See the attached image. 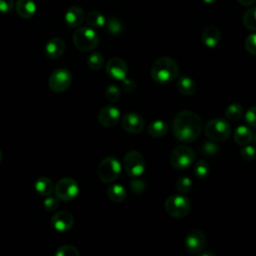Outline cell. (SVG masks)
<instances>
[{
	"mask_svg": "<svg viewBox=\"0 0 256 256\" xmlns=\"http://www.w3.org/2000/svg\"><path fill=\"white\" fill-rule=\"evenodd\" d=\"M179 66L177 62L167 56L158 58L151 67V77L159 84H166L178 76Z\"/></svg>",
	"mask_w": 256,
	"mask_h": 256,
	"instance_id": "2",
	"label": "cell"
},
{
	"mask_svg": "<svg viewBox=\"0 0 256 256\" xmlns=\"http://www.w3.org/2000/svg\"><path fill=\"white\" fill-rule=\"evenodd\" d=\"M202 1L206 4H212V3H215L217 0H202Z\"/></svg>",
	"mask_w": 256,
	"mask_h": 256,
	"instance_id": "44",
	"label": "cell"
},
{
	"mask_svg": "<svg viewBox=\"0 0 256 256\" xmlns=\"http://www.w3.org/2000/svg\"><path fill=\"white\" fill-rule=\"evenodd\" d=\"M65 51V42L60 37H53L45 45V55L49 59H57Z\"/></svg>",
	"mask_w": 256,
	"mask_h": 256,
	"instance_id": "17",
	"label": "cell"
},
{
	"mask_svg": "<svg viewBox=\"0 0 256 256\" xmlns=\"http://www.w3.org/2000/svg\"><path fill=\"white\" fill-rule=\"evenodd\" d=\"M219 152V146L214 141L204 142L201 146V153L207 157L215 156Z\"/></svg>",
	"mask_w": 256,
	"mask_h": 256,
	"instance_id": "31",
	"label": "cell"
},
{
	"mask_svg": "<svg viewBox=\"0 0 256 256\" xmlns=\"http://www.w3.org/2000/svg\"><path fill=\"white\" fill-rule=\"evenodd\" d=\"M243 25L251 30V31H256V7L248 8L244 14H243Z\"/></svg>",
	"mask_w": 256,
	"mask_h": 256,
	"instance_id": "28",
	"label": "cell"
},
{
	"mask_svg": "<svg viewBox=\"0 0 256 256\" xmlns=\"http://www.w3.org/2000/svg\"><path fill=\"white\" fill-rule=\"evenodd\" d=\"M87 65L91 70H99L104 65V57L99 52H94L90 54L87 58Z\"/></svg>",
	"mask_w": 256,
	"mask_h": 256,
	"instance_id": "29",
	"label": "cell"
},
{
	"mask_svg": "<svg viewBox=\"0 0 256 256\" xmlns=\"http://www.w3.org/2000/svg\"><path fill=\"white\" fill-rule=\"evenodd\" d=\"M244 46L248 53L256 56V33H252L247 36L244 42Z\"/></svg>",
	"mask_w": 256,
	"mask_h": 256,
	"instance_id": "35",
	"label": "cell"
},
{
	"mask_svg": "<svg viewBox=\"0 0 256 256\" xmlns=\"http://www.w3.org/2000/svg\"><path fill=\"white\" fill-rule=\"evenodd\" d=\"M73 43L80 51H91L98 46L99 36L93 28L89 26H82L73 33Z\"/></svg>",
	"mask_w": 256,
	"mask_h": 256,
	"instance_id": "3",
	"label": "cell"
},
{
	"mask_svg": "<svg viewBox=\"0 0 256 256\" xmlns=\"http://www.w3.org/2000/svg\"><path fill=\"white\" fill-rule=\"evenodd\" d=\"M241 158L245 161H252L256 157V149L251 145H245L240 151Z\"/></svg>",
	"mask_w": 256,
	"mask_h": 256,
	"instance_id": "34",
	"label": "cell"
},
{
	"mask_svg": "<svg viewBox=\"0 0 256 256\" xmlns=\"http://www.w3.org/2000/svg\"><path fill=\"white\" fill-rule=\"evenodd\" d=\"M206 243V238L204 233L199 229L191 230L185 238V246L189 253L198 254L203 250Z\"/></svg>",
	"mask_w": 256,
	"mask_h": 256,
	"instance_id": "12",
	"label": "cell"
},
{
	"mask_svg": "<svg viewBox=\"0 0 256 256\" xmlns=\"http://www.w3.org/2000/svg\"><path fill=\"white\" fill-rule=\"evenodd\" d=\"M2 158H3V156H2V151H1V149H0V164H1V162H2Z\"/></svg>",
	"mask_w": 256,
	"mask_h": 256,
	"instance_id": "46",
	"label": "cell"
},
{
	"mask_svg": "<svg viewBox=\"0 0 256 256\" xmlns=\"http://www.w3.org/2000/svg\"><path fill=\"white\" fill-rule=\"evenodd\" d=\"M106 72L110 78L122 81L127 76L128 67L123 59L119 57H113L106 64Z\"/></svg>",
	"mask_w": 256,
	"mask_h": 256,
	"instance_id": "11",
	"label": "cell"
},
{
	"mask_svg": "<svg viewBox=\"0 0 256 256\" xmlns=\"http://www.w3.org/2000/svg\"><path fill=\"white\" fill-rule=\"evenodd\" d=\"M205 135L214 142L225 141L231 134V126L223 118H214L207 122L204 127Z\"/></svg>",
	"mask_w": 256,
	"mask_h": 256,
	"instance_id": "4",
	"label": "cell"
},
{
	"mask_svg": "<svg viewBox=\"0 0 256 256\" xmlns=\"http://www.w3.org/2000/svg\"><path fill=\"white\" fill-rule=\"evenodd\" d=\"M105 25H106L107 31L112 35H119L124 30V25L122 21L114 16L109 17L108 20H106Z\"/></svg>",
	"mask_w": 256,
	"mask_h": 256,
	"instance_id": "27",
	"label": "cell"
},
{
	"mask_svg": "<svg viewBox=\"0 0 256 256\" xmlns=\"http://www.w3.org/2000/svg\"><path fill=\"white\" fill-rule=\"evenodd\" d=\"M34 188L40 196H50L54 192V184L51 179L47 177H40L34 183Z\"/></svg>",
	"mask_w": 256,
	"mask_h": 256,
	"instance_id": "21",
	"label": "cell"
},
{
	"mask_svg": "<svg viewBox=\"0 0 256 256\" xmlns=\"http://www.w3.org/2000/svg\"><path fill=\"white\" fill-rule=\"evenodd\" d=\"M194 173L198 179H205L210 173V166L204 160H198L194 166Z\"/></svg>",
	"mask_w": 256,
	"mask_h": 256,
	"instance_id": "30",
	"label": "cell"
},
{
	"mask_svg": "<svg viewBox=\"0 0 256 256\" xmlns=\"http://www.w3.org/2000/svg\"><path fill=\"white\" fill-rule=\"evenodd\" d=\"M239 4H241L242 6H251L252 4L255 3L256 0H237Z\"/></svg>",
	"mask_w": 256,
	"mask_h": 256,
	"instance_id": "42",
	"label": "cell"
},
{
	"mask_svg": "<svg viewBox=\"0 0 256 256\" xmlns=\"http://www.w3.org/2000/svg\"><path fill=\"white\" fill-rule=\"evenodd\" d=\"M166 212L174 218H183L190 211V200L184 195H170L164 203Z\"/></svg>",
	"mask_w": 256,
	"mask_h": 256,
	"instance_id": "5",
	"label": "cell"
},
{
	"mask_svg": "<svg viewBox=\"0 0 256 256\" xmlns=\"http://www.w3.org/2000/svg\"><path fill=\"white\" fill-rule=\"evenodd\" d=\"M73 224H74V217L68 211L56 212L51 217L52 227L59 232H65L70 230L73 227Z\"/></svg>",
	"mask_w": 256,
	"mask_h": 256,
	"instance_id": "15",
	"label": "cell"
},
{
	"mask_svg": "<svg viewBox=\"0 0 256 256\" xmlns=\"http://www.w3.org/2000/svg\"><path fill=\"white\" fill-rule=\"evenodd\" d=\"M122 88L126 93H133L136 90V83L128 78L122 80Z\"/></svg>",
	"mask_w": 256,
	"mask_h": 256,
	"instance_id": "40",
	"label": "cell"
},
{
	"mask_svg": "<svg viewBox=\"0 0 256 256\" xmlns=\"http://www.w3.org/2000/svg\"><path fill=\"white\" fill-rule=\"evenodd\" d=\"M172 129L177 140L184 143L193 142L202 132V121L195 112L184 110L175 116Z\"/></svg>",
	"mask_w": 256,
	"mask_h": 256,
	"instance_id": "1",
	"label": "cell"
},
{
	"mask_svg": "<svg viewBox=\"0 0 256 256\" xmlns=\"http://www.w3.org/2000/svg\"><path fill=\"white\" fill-rule=\"evenodd\" d=\"M129 186H130V189L131 191L138 195V194H142L145 189H146V183L141 180V179H133L131 180V182L129 183Z\"/></svg>",
	"mask_w": 256,
	"mask_h": 256,
	"instance_id": "36",
	"label": "cell"
},
{
	"mask_svg": "<svg viewBox=\"0 0 256 256\" xmlns=\"http://www.w3.org/2000/svg\"><path fill=\"white\" fill-rule=\"evenodd\" d=\"M124 170L132 177H138L145 171V159L138 151L131 150L123 158Z\"/></svg>",
	"mask_w": 256,
	"mask_h": 256,
	"instance_id": "9",
	"label": "cell"
},
{
	"mask_svg": "<svg viewBox=\"0 0 256 256\" xmlns=\"http://www.w3.org/2000/svg\"><path fill=\"white\" fill-rule=\"evenodd\" d=\"M98 177L104 183H111L115 181L121 173V164L113 156L104 158L98 165Z\"/></svg>",
	"mask_w": 256,
	"mask_h": 256,
	"instance_id": "7",
	"label": "cell"
},
{
	"mask_svg": "<svg viewBox=\"0 0 256 256\" xmlns=\"http://www.w3.org/2000/svg\"><path fill=\"white\" fill-rule=\"evenodd\" d=\"M195 161V151L186 146L175 147L170 154V164L176 170H184Z\"/></svg>",
	"mask_w": 256,
	"mask_h": 256,
	"instance_id": "6",
	"label": "cell"
},
{
	"mask_svg": "<svg viewBox=\"0 0 256 256\" xmlns=\"http://www.w3.org/2000/svg\"><path fill=\"white\" fill-rule=\"evenodd\" d=\"M198 256H215V254L209 250H201L198 253Z\"/></svg>",
	"mask_w": 256,
	"mask_h": 256,
	"instance_id": "43",
	"label": "cell"
},
{
	"mask_svg": "<svg viewBox=\"0 0 256 256\" xmlns=\"http://www.w3.org/2000/svg\"><path fill=\"white\" fill-rule=\"evenodd\" d=\"M127 195L126 189L121 184H113L107 189L108 198L115 203H120L125 200Z\"/></svg>",
	"mask_w": 256,
	"mask_h": 256,
	"instance_id": "24",
	"label": "cell"
},
{
	"mask_svg": "<svg viewBox=\"0 0 256 256\" xmlns=\"http://www.w3.org/2000/svg\"><path fill=\"white\" fill-rule=\"evenodd\" d=\"M84 19L85 13L83 9L79 6H71L70 8H68L64 16L65 23L71 28L79 27L84 21Z\"/></svg>",
	"mask_w": 256,
	"mask_h": 256,
	"instance_id": "18",
	"label": "cell"
},
{
	"mask_svg": "<svg viewBox=\"0 0 256 256\" xmlns=\"http://www.w3.org/2000/svg\"><path fill=\"white\" fill-rule=\"evenodd\" d=\"M98 122L103 127H112L120 119V111L117 107L108 105L103 107L98 113Z\"/></svg>",
	"mask_w": 256,
	"mask_h": 256,
	"instance_id": "14",
	"label": "cell"
},
{
	"mask_svg": "<svg viewBox=\"0 0 256 256\" xmlns=\"http://www.w3.org/2000/svg\"><path fill=\"white\" fill-rule=\"evenodd\" d=\"M14 8L13 0H0V12L9 13Z\"/></svg>",
	"mask_w": 256,
	"mask_h": 256,
	"instance_id": "41",
	"label": "cell"
},
{
	"mask_svg": "<svg viewBox=\"0 0 256 256\" xmlns=\"http://www.w3.org/2000/svg\"><path fill=\"white\" fill-rule=\"evenodd\" d=\"M252 141H253V143H254V145L256 146V132L255 133H253V137H252Z\"/></svg>",
	"mask_w": 256,
	"mask_h": 256,
	"instance_id": "45",
	"label": "cell"
},
{
	"mask_svg": "<svg viewBox=\"0 0 256 256\" xmlns=\"http://www.w3.org/2000/svg\"><path fill=\"white\" fill-rule=\"evenodd\" d=\"M177 88L183 95H191L196 91L195 81L188 76H181L177 81Z\"/></svg>",
	"mask_w": 256,
	"mask_h": 256,
	"instance_id": "23",
	"label": "cell"
},
{
	"mask_svg": "<svg viewBox=\"0 0 256 256\" xmlns=\"http://www.w3.org/2000/svg\"><path fill=\"white\" fill-rule=\"evenodd\" d=\"M168 129H169V126L167 122L158 119L149 124L147 128V132L150 136L154 138H161L164 135H166V133L168 132Z\"/></svg>",
	"mask_w": 256,
	"mask_h": 256,
	"instance_id": "22",
	"label": "cell"
},
{
	"mask_svg": "<svg viewBox=\"0 0 256 256\" xmlns=\"http://www.w3.org/2000/svg\"><path fill=\"white\" fill-rule=\"evenodd\" d=\"M54 193L59 200L71 201L76 198L79 193L78 183L72 178H61L57 181L56 185H54Z\"/></svg>",
	"mask_w": 256,
	"mask_h": 256,
	"instance_id": "8",
	"label": "cell"
},
{
	"mask_svg": "<svg viewBox=\"0 0 256 256\" xmlns=\"http://www.w3.org/2000/svg\"><path fill=\"white\" fill-rule=\"evenodd\" d=\"M55 256H80L79 251L72 245H62L55 251Z\"/></svg>",
	"mask_w": 256,
	"mask_h": 256,
	"instance_id": "32",
	"label": "cell"
},
{
	"mask_svg": "<svg viewBox=\"0 0 256 256\" xmlns=\"http://www.w3.org/2000/svg\"><path fill=\"white\" fill-rule=\"evenodd\" d=\"M122 127L125 131L132 134L141 133L144 129V120L143 118L135 113V112H128L126 113L121 120Z\"/></svg>",
	"mask_w": 256,
	"mask_h": 256,
	"instance_id": "13",
	"label": "cell"
},
{
	"mask_svg": "<svg viewBox=\"0 0 256 256\" xmlns=\"http://www.w3.org/2000/svg\"><path fill=\"white\" fill-rule=\"evenodd\" d=\"M245 122L252 128H256V106L250 107L245 113Z\"/></svg>",
	"mask_w": 256,
	"mask_h": 256,
	"instance_id": "38",
	"label": "cell"
},
{
	"mask_svg": "<svg viewBox=\"0 0 256 256\" xmlns=\"http://www.w3.org/2000/svg\"><path fill=\"white\" fill-rule=\"evenodd\" d=\"M244 113V109L242 105L238 103H232L225 109V117L231 121H237L239 120Z\"/></svg>",
	"mask_w": 256,
	"mask_h": 256,
	"instance_id": "26",
	"label": "cell"
},
{
	"mask_svg": "<svg viewBox=\"0 0 256 256\" xmlns=\"http://www.w3.org/2000/svg\"><path fill=\"white\" fill-rule=\"evenodd\" d=\"M176 188L180 193H187L192 188V181L189 177L183 176L176 181Z\"/></svg>",
	"mask_w": 256,
	"mask_h": 256,
	"instance_id": "33",
	"label": "cell"
},
{
	"mask_svg": "<svg viewBox=\"0 0 256 256\" xmlns=\"http://www.w3.org/2000/svg\"><path fill=\"white\" fill-rule=\"evenodd\" d=\"M105 95L109 101L115 102L120 98L121 92L116 85H109L105 91Z\"/></svg>",
	"mask_w": 256,
	"mask_h": 256,
	"instance_id": "37",
	"label": "cell"
},
{
	"mask_svg": "<svg viewBox=\"0 0 256 256\" xmlns=\"http://www.w3.org/2000/svg\"><path fill=\"white\" fill-rule=\"evenodd\" d=\"M201 40L206 47L215 48L221 41V32L216 26L209 25L203 30L201 34Z\"/></svg>",
	"mask_w": 256,
	"mask_h": 256,
	"instance_id": "16",
	"label": "cell"
},
{
	"mask_svg": "<svg viewBox=\"0 0 256 256\" xmlns=\"http://www.w3.org/2000/svg\"><path fill=\"white\" fill-rule=\"evenodd\" d=\"M72 83V74L69 70L60 68L54 70L48 79L49 88L55 93L66 91Z\"/></svg>",
	"mask_w": 256,
	"mask_h": 256,
	"instance_id": "10",
	"label": "cell"
},
{
	"mask_svg": "<svg viewBox=\"0 0 256 256\" xmlns=\"http://www.w3.org/2000/svg\"><path fill=\"white\" fill-rule=\"evenodd\" d=\"M85 20L88 26L91 28H100L103 27L106 23V19L103 14L98 11H90L85 16Z\"/></svg>",
	"mask_w": 256,
	"mask_h": 256,
	"instance_id": "25",
	"label": "cell"
},
{
	"mask_svg": "<svg viewBox=\"0 0 256 256\" xmlns=\"http://www.w3.org/2000/svg\"><path fill=\"white\" fill-rule=\"evenodd\" d=\"M58 198L56 196H47L45 197V200L43 202V205H44V208L48 211H54L58 208Z\"/></svg>",
	"mask_w": 256,
	"mask_h": 256,
	"instance_id": "39",
	"label": "cell"
},
{
	"mask_svg": "<svg viewBox=\"0 0 256 256\" xmlns=\"http://www.w3.org/2000/svg\"><path fill=\"white\" fill-rule=\"evenodd\" d=\"M252 137H253V133L251 129L245 125L238 126L235 129L233 134L234 141L238 145H244V146L248 145L252 141Z\"/></svg>",
	"mask_w": 256,
	"mask_h": 256,
	"instance_id": "20",
	"label": "cell"
},
{
	"mask_svg": "<svg viewBox=\"0 0 256 256\" xmlns=\"http://www.w3.org/2000/svg\"><path fill=\"white\" fill-rule=\"evenodd\" d=\"M36 3L34 0H17L16 2V12L24 19H29L33 17L36 13Z\"/></svg>",
	"mask_w": 256,
	"mask_h": 256,
	"instance_id": "19",
	"label": "cell"
}]
</instances>
